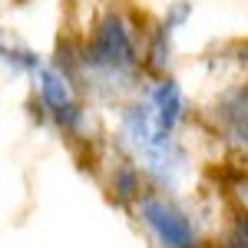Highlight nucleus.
<instances>
[{"mask_svg":"<svg viewBox=\"0 0 248 248\" xmlns=\"http://www.w3.org/2000/svg\"><path fill=\"white\" fill-rule=\"evenodd\" d=\"M83 57V86H129L139 73H146V27L129 17L123 7H106L93 20L86 40L79 43Z\"/></svg>","mask_w":248,"mask_h":248,"instance_id":"nucleus-1","label":"nucleus"},{"mask_svg":"<svg viewBox=\"0 0 248 248\" xmlns=\"http://www.w3.org/2000/svg\"><path fill=\"white\" fill-rule=\"evenodd\" d=\"M136 218L159 248H202L199 225L192 222V215L162 189H146L139 195Z\"/></svg>","mask_w":248,"mask_h":248,"instance_id":"nucleus-2","label":"nucleus"},{"mask_svg":"<svg viewBox=\"0 0 248 248\" xmlns=\"http://www.w3.org/2000/svg\"><path fill=\"white\" fill-rule=\"evenodd\" d=\"M205 119L222 146H229L235 153H248V79L222 86Z\"/></svg>","mask_w":248,"mask_h":248,"instance_id":"nucleus-3","label":"nucleus"},{"mask_svg":"<svg viewBox=\"0 0 248 248\" xmlns=\"http://www.w3.org/2000/svg\"><path fill=\"white\" fill-rule=\"evenodd\" d=\"M149 106H153L155 126H159L162 133H175V129L186 123V113H189L186 93H182L179 79L169 77V73L153 77V86H149Z\"/></svg>","mask_w":248,"mask_h":248,"instance_id":"nucleus-4","label":"nucleus"},{"mask_svg":"<svg viewBox=\"0 0 248 248\" xmlns=\"http://www.w3.org/2000/svg\"><path fill=\"white\" fill-rule=\"evenodd\" d=\"M106 189L116 199V205L136 209L139 195L146 192V175H142V169H139V162H136L133 155L123 153L116 162H109V169H106Z\"/></svg>","mask_w":248,"mask_h":248,"instance_id":"nucleus-5","label":"nucleus"},{"mask_svg":"<svg viewBox=\"0 0 248 248\" xmlns=\"http://www.w3.org/2000/svg\"><path fill=\"white\" fill-rule=\"evenodd\" d=\"M169 63H172V30L166 23H153L146 30V73L149 77H159V73H169Z\"/></svg>","mask_w":248,"mask_h":248,"instance_id":"nucleus-6","label":"nucleus"},{"mask_svg":"<svg viewBox=\"0 0 248 248\" xmlns=\"http://www.w3.org/2000/svg\"><path fill=\"white\" fill-rule=\"evenodd\" d=\"M202 248H248V215L245 212H235L229 232L215 245H202Z\"/></svg>","mask_w":248,"mask_h":248,"instance_id":"nucleus-7","label":"nucleus"},{"mask_svg":"<svg viewBox=\"0 0 248 248\" xmlns=\"http://www.w3.org/2000/svg\"><path fill=\"white\" fill-rule=\"evenodd\" d=\"M189 17H192V3H189V0H179V3H172L169 10H166L162 23H166L169 30H179V27H182Z\"/></svg>","mask_w":248,"mask_h":248,"instance_id":"nucleus-8","label":"nucleus"}]
</instances>
